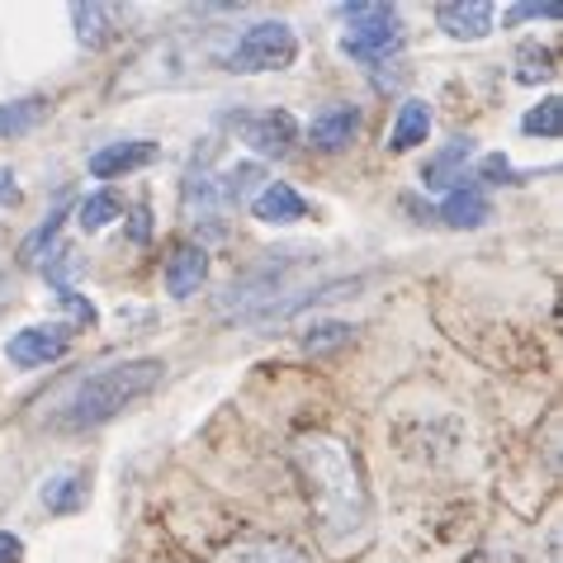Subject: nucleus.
I'll return each instance as SVG.
<instances>
[{
	"mask_svg": "<svg viewBox=\"0 0 563 563\" xmlns=\"http://www.w3.org/2000/svg\"><path fill=\"white\" fill-rule=\"evenodd\" d=\"M242 137L252 143L261 156H289L299 143V119L289 109H265V114H246L242 119Z\"/></svg>",
	"mask_w": 563,
	"mask_h": 563,
	"instance_id": "nucleus-6",
	"label": "nucleus"
},
{
	"mask_svg": "<svg viewBox=\"0 0 563 563\" xmlns=\"http://www.w3.org/2000/svg\"><path fill=\"white\" fill-rule=\"evenodd\" d=\"M294 464H299V474L308 483L312 511L322 516V526L332 536H351L369 511V493H365V474H360L355 450L346 441H336V435H303V441H294Z\"/></svg>",
	"mask_w": 563,
	"mask_h": 563,
	"instance_id": "nucleus-1",
	"label": "nucleus"
},
{
	"mask_svg": "<svg viewBox=\"0 0 563 563\" xmlns=\"http://www.w3.org/2000/svg\"><path fill=\"white\" fill-rule=\"evenodd\" d=\"M427 133H431V109L421 104V100H408L398 109V119H394V133H388V147L394 152H412L427 143Z\"/></svg>",
	"mask_w": 563,
	"mask_h": 563,
	"instance_id": "nucleus-18",
	"label": "nucleus"
},
{
	"mask_svg": "<svg viewBox=\"0 0 563 563\" xmlns=\"http://www.w3.org/2000/svg\"><path fill=\"white\" fill-rule=\"evenodd\" d=\"M252 213L261 218V223H299V218H308V199L294 190V185L271 180V185H265V190L252 199Z\"/></svg>",
	"mask_w": 563,
	"mask_h": 563,
	"instance_id": "nucleus-13",
	"label": "nucleus"
},
{
	"mask_svg": "<svg viewBox=\"0 0 563 563\" xmlns=\"http://www.w3.org/2000/svg\"><path fill=\"white\" fill-rule=\"evenodd\" d=\"M554 76V53L540 48V43H526L521 53H516V81L521 86H540Z\"/></svg>",
	"mask_w": 563,
	"mask_h": 563,
	"instance_id": "nucleus-21",
	"label": "nucleus"
},
{
	"mask_svg": "<svg viewBox=\"0 0 563 563\" xmlns=\"http://www.w3.org/2000/svg\"><path fill=\"white\" fill-rule=\"evenodd\" d=\"M62 218H67V205H62V209H53V218H48V223H43V228L34 232V238H29V242L20 246V261H24V265H38V261H43V246H53L57 228H62Z\"/></svg>",
	"mask_w": 563,
	"mask_h": 563,
	"instance_id": "nucleus-24",
	"label": "nucleus"
},
{
	"mask_svg": "<svg viewBox=\"0 0 563 563\" xmlns=\"http://www.w3.org/2000/svg\"><path fill=\"white\" fill-rule=\"evenodd\" d=\"M57 303L67 308V312H71V318L81 322V327H90V322H96V303H90V299H81V294H76L71 285H62V289H57Z\"/></svg>",
	"mask_w": 563,
	"mask_h": 563,
	"instance_id": "nucleus-25",
	"label": "nucleus"
},
{
	"mask_svg": "<svg viewBox=\"0 0 563 563\" xmlns=\"http://www.w3.org/2000/svg\"><path fill=\"white\" fill-rule=\"evenodd\" d=\"M5 299H10V279H5V271H0V308H5Z\"/></svg>",
	"mask_w": 563,
	"mask_h": 563,
	"instance_id": "nucleus-30",
	"label": "nucleus"
},
{
	"mask_svg": "<svg viewBox=\"0 0 563 563\" xmlns=\"http://www.w3.org/2000/svg\"><path fill=\"white\" fill-rule=\"evenodd\" d=\"M43 119H48V100H38V96H29V100H10V104H0V137L34 133Z\"/></svg>",
	"mask_w": 563,
	"mask_h": 563,
	"instance_id": "nucleus-19",
	"label": "nucleus"
},
{
	"mask_svg": "<svg viewBox=\"0 0 563 563\" xmlns=\"http://www.w3.org/2000/svg\"><path fill=\"white\" fill-rule=\"evenodd\" d=\"M355 133H360V109L355 104H332V109H322L318 119H312V147H322V152H346L355 143Z\"/></svg>",
	"mask_w": 563,
	"mask_h": 563,
	"instance_id": "nucleus-11",
	"label": "nucleus"
},
{
	"mask_svg": "<svg viewBox=\"0 0 563 563\" xmlns=\"http://www.w3.org/2000/svg\"><path fill=\"white\" fill-rule=\"evenodd\" d=\"M441 218H445V228H483L493 218L488 209V195L478 190V185H455V190L445 195V205H441Z\"/></svg>",
	"mask_w": 563,
	"mask_h": 563,
	"instance_id": "nucleus-14",
	"label": "nucleus"
},
{
	"mask_svg": "<svg viewBox=\"0 0 563 563\" xmlns=\"http://www.w3.org/2000/svg\"><path fill=\"white\" fill-rule=\"evenodd\" d=\"M521 129H526L530 137H559V133H563V100H559V96L540 100V104L521 119Z\"/></svg>",
	"mask_w": 563,
	"mask_h": 563,
	"instance_id": "nucleus-22",
	"label": "nucleus"
},
{
	"mask_svg": "<svg viewBox=\"0 0 563 563\" xmlns=\"http://www.w3.org/2000/svg\"><path fill=\"white\" fill-rule=\"evenodd\" d=\"M294 62H299V38H294V29L285 20H261L228 48L223 67L252 76V71H285Z\"/></svg>",
	"mask_w": 563,
	"mask_h": 563,
	"instance_id": "nucleus-4",
	"label": "nucleus"
},
{
	"mask_svg": "<svg viewBox=\"0 0 563 563\" xmlns=\"http://www.w3.org/2000/svg\"><path fill=\"white\" fill-rule=\"evenodd\" d=\"M351 332H355L351 322H312L308 332H303V351H312V355H318V351L346 346V341H351Z\"/></svg>",
	"mask_w": 563,
	"mask_h": 563,
	"instance_id": "nucleus-23",
	"label": "nucleus"
},
{
	"mask_svg": "<svg viewBox=\"0 0 563 563\" xmlns=\"http://www.w3.org/2000/svg\"><path fill=\"white\" fill-rule=\"evenodd\" d=\"M261 180H265V170H261L256 162H238V166H228L223 176H213L223 209H238V205H246L252 195H261Z\"/></svg>",
	"mask_w": 563,
	"mask_h": 563,
	"instance_id": "nucleus-17",
	"label": "nucleus"
},
{
	"mask_svg": "<svg viewBox=\"0 0 563 563\" xmlns=\"http://www.w3.org/2000/svg\"><path fill=\"white\" fill-rule=\"evenodd\" d=\"M474 156V137H455V143H445L441 152L427 156V166H421V185L427 190H455L464 180V162Z\"/></svg>",
	"mask_w": 563,
	"mask_h": 563,
	"instance_id": "nucleus-12",
	"label": "nucleus"
},
{
	"mask_svg": "<svg viewBox=\"0 0 563 563\" xmlns=\"http://www.w3.org/2000/svg\"><path fill=\"white\" fill-rule=\"evenodd\" d=\"M20 199V185H14V170L0 166V205H14Z\"/></svg>",
	"mask_w": 563,
	"mask_h": 563,
	"instance_id": "nucleus-29",
	"label": "nucleus"
},
{
	"mask_svg": "<svg viewBox=\"0 0 563 563\" xmlns=\"http://www.w3.org/2000/svg\"><path fill=\"white\" fill-rule=\"evenodd\" d=\"M435 24L455 43H478L493 34V5L488 0H445V5L435 10Z\"/></svg>",
	"mask_w": 563,
	"mask_h": 563,
	"instance_id": "nucleus-7",
	"label": "nucleus"
},
{
	"mask_svg": "<svg viewBox=\"0 0 563 563\" xmlns=\"http://www.w3.org/2000/svg\"><path fill=\"white\" fill-rule=\"evenodd\" d=\"M86 497H90V483H86V474H76V468H67V474H57V478L43 483V507H48L53 516L81 511Z\"/></svg>",
	"mask_w": 563,
	"mask_h": 563,
	"instance_id": "nucleus-16",
	"label": "nucleus"
},
{
	"mask_svg": "<svg viewBox=\"0 0 563 563\" xmlns=\"http://www.w3.org/2000/svg\"><path fill=\"white\" fill-rule=\"evenodd\" d=\"M521 20H559V0H544V5H516L507 14V24H521Z\"/></svg>",
	"mask_w": 563,
	"mask_h": 563,
	"instance_id": "nucleus-27",
	"label": "nucleus"
},
{
	"mask_svg": "<svg viewBox=\"0 0 563 563\" xmlns=\"http://www.w3.org/2000/svg\"><path fill=\"white\" fill-rule=\"evenodd\" d=\"M341 20L351 24V34L341 38V53L355 62H369L379 67L398 53L402 43V20L394 5H374V0H355V5H341Z\"/></svg>",
	"mask_w": 563,
	"mask_h": 563,
	"instance_id": "nucleus-3",
	"label": "nucleus"
},
{
	"mask_svg": "<svg viewBox=\"0 0 563 563\" xmlns=\"http://www.w3.org/2000/svg\"><path fill=\"white\" fill-rule=\"evenodd\" d=\"M71 351V327L67 322H38V327H24L5 341V355L14 369H38V365H53Z\"/></svg>",
	"mask_w": 563,
	"mask_h": 563,
	"instance_id": "nucleus-5",
	"label": "nucleus"
},
{
	"mask_svg": "<svg viewBox=\"0 0 563 563\" xmlns=\"http://www.w3.org/2000/svg\"><path fill=\"white\" fill-rule=\"evenodd\" d=\"M119 213H123V199L114 190H96V195L81 199V209H76V223H81L86 232H100V228L114 223Z\"/></svg>",
	"mask_w": 563,
	"mask_h": 563,
	"instance_id": "nucleus-20",
	"label": "nucleus"
},
{
	"mask_svg": "<svg viewBox=\"0 0 563 563\" xmlns=\"http://www.w3.org/2000/svg\"><path fill=\"white\" fill-rule=\"evenodd\" d=\"M166 365L162 360H123V365H109L86 374L81 384L62 398V408L53 412V427L57 431H90V427H104L109 417H119L129 402L147 398L156 384H162Z\"/></svg>",
	"mask_w": 563,
	"mask_h": 563,
	"instance_id": "nucleus-2",
	"label": "nucleus"
},
{
	"mask_svg": "<svg viewBox=\"0 0 563 563\" xmlns=\"http://www.w3.org/2000/svg\"><path fill=\"white\" fill-rule=\"evenodd\" d=\"M71 20H76V38L96 53V48H109V43L123 38L129 10H119V5H71Z\"/></svg>",
	"mask_w": 563,
	"mask_h": 563,
	"instance_id": "nucleus-8",
	"label": "nucleus"
},
{
	"mask_svg": "<svg viewBox=\"0 0 563 563\" xmlns=\"http://www.w3.org/2000/svg\"><path fill=\"white\" fill-rule=\"evenodd\" d=\"M223 563H308V554L289 540H271V536H252V540H238L232 550L223 554Z\"/></svg>",
	"mask_w": 563,
	"mask_h": 563,
	"instance_id": "nucleus-15",
	"label": "nucleus"
},
{
	"mask_svg": "<svg viewBox=\"0 0 563 563\" xmlns=\"http://www.w3.org/2000/svg\"><path fill=\"white\" fill-rule=\"evenodd\" d=\"M156 162V143H109L90 156V176L96 180H114V176H129V170H143Z\"/></svg>",
	"mask_w": 563,
	"mask_h": 563,
	"instance_id": "nucleus-10",
	"label": "nucleus"
},
{
	"mask_svg": "<svg viewBox=\"0 0 563 563\" xmlns=\"http://www.w3.org/2000/svg\"><path fill=\"white\" fill-rule=\"evenodd\" d=\"M20 559H24V540L0 530V563H20Z\"/></svg>",
	"mask_w": 563,
	"mask_h": 563,
	"instance_id": "nucleus-28",
	"label": "nucleus"
},
{
	"mask_svg": "<svg viewBox=\"0 0 563 563\" xmlns=\"http://www.w3.org/2000/svg\"><path fill=\"white\" fill-rule=\"evenodd\" d=\"M478 180H488V185H516L521 176L511 170L507 156H483V166H478Z\"/></svg>",
	"mask_w": 563,
	"mask_h": 563,
	"instance_id": "nucleus-26",
	"label": "nucleus"
},
{
	"mask_svg": "<svg viewBox=\"0 0 563 563\" xmlns=\"http://www.w3.org/2000/svg\"><path fill=\"white\" fill-rule=\"evenodd\" d=\"M209 275V252L199 242H180L176 252L166 256V294L170 299H190V294L205 285Z\"/></svg>",
	"mask_w": 563,
	"mask_h": 563,
	"instance_id": "nucleus-9",
	"label": "nucleus"
}]
</instances>
